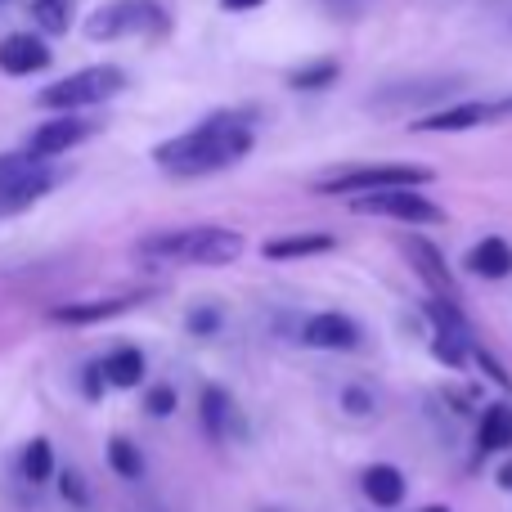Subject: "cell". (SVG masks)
<instances>
[{
	"label": "cell",
	"mask_w": 512,
	"mask_h": 512,
	"mask_svg": "<svg viewBox=\"0 0 512 512\" xmlns=\"http://www.w3.org/2000/svg\"><path fill=\"white\" fill-rule=\"evenodd\" d=\"M252 140H256L252 122L243 113H216L207 122H198L194 131L158 144L153 162L162 171H171V176H212V171H225L248 158Z\"/></svg>",
	"instance_id": "1"
},
{
	"label": "cell",
	"mask_w": 512,
	"mask_h": 512,
	"mask_svg": "<svg viewBox=\"0 0 512 512\" xmlns=\"http://www.w3.org/2000/svg\"><path fill=\"white\" fill-rule=\"evenodd\" d=\"M135 256L162 265H230L243 256V234L225 230V225H189V230H167L144 239Z\"/></svg>",
	"instance_id": "2"
},
{
	"label": "cell",
	"mask_w": 512,
	"mask_h": 512,
	"mask_svg": "<svg viewBox=\"0 0 512 512\" xmlns=\"http://www.w3.org/2000/svg\"><path fill=\"white\" fill-rule=\"evenodd\" d=\"M126 90V72L113 68V63H99V68H81V72H68V77L50 81V86L36 95L41 108H54L59 117H72L77 108H95L104 99L122 95Z\"/></svg>",
	"instance_id": "3"
},
{
	"label": "cell",
	"mask_w": 512,
	"mask_h": 512,
	"mask_svg": "<svg viewBox=\"0 0 512 512\" xmlns=\"http://www.w3.org/2000/svg\"><path fill=\"white\" fill-rule=\"evenodd\" d=\"M432 185V171L414 167V162H378V167H346L337 176L319 180V194H346V198H364V194H387V189H418Z\"/></svg>",
	"instance_id": "4"
},
{
	"label": "cell",
	"mask_w": 512,
	"mask_h": 512,
	"mask_svg": "<svg viewBox=\"0 0 512 512\" xmlns=\"http://www.w3.org/2000/svg\"><path fill=\"white\" fill-rule=\"evenodd\" d=\"M59 185V171L50 162H36L32 153H0V212L32 207Z\"/></svg>",
	"instance_id": "5"
},
{
	"label": "cell",
	"mask_w": 512,
	"mask_h": 512,
	"mask_svg": "<svg viewBox=\"0 0 512 512\" xmlns=\"http://www.w3.org/2000/svg\"><path fill=\"white\" fill-rule=\"evenodd\" d=\"M144 27H167V14H162L153 0H113V5L95 9V14L86 18L90 41H117V36L144 32Z\"/></svg>",
	"instance_id": "6"
},
{
	"label": "cell",
	"mask_w": 512,
	"mask_h": 512,
	"mask_svg": "<svg viewBox=\"0 0 512 512\" xmlns=\"http://www.w3.org/2000/svg\"><path fill=\"white\" fill-rule=\"evenodd\" d=\"M351 212L360 216H387V221H405V225H441L445 207L423 198L418 189H387V194H364L355 198Z\"/></svg>",
	"instance_id": "7"
},
{
	"label": "cell",
	"mask_w": 512,
	"mask_h": 512,
	"mask_svg": "<svg viewBox=\"0 0 512 512\" xmlns=\"http://www.w3.org/2000/svg\"><path fill=\"white\" fill-rule=\"evenodd\" d=\"M468 86L463 77H414V81H396L382 86L378 95H369V108L378 113H396V108H418V104H445L450 95Z\"/></svg>",
	"instance_id": "8"
},
{
	"label": "cell",
	"mask_w": 512,
	"mask_h": 512,
	"mask_svg": "<svg viewBox=\"0 0 512 512\" xmlns=\"http://www.w3.org/2000/svg\"><path fill=\"white\" fill-rule=\"evenodd\" d=\"M512 117V95L499 99H454L450 108L432 117H418V131H468V126H486V122H508Z\"/></svg>",
	"instance_id": "9"
},
{
	"label": "cell",
	"mask_w": 512,
	"mask_h": 512,
	"mask_svg": "<svg viewBox=\"0 0 512 512\" xmlns=\"http://www.w3.org/2000/svg\"><path fill=\"white\" fill-rule=\"evenodd\" d=\"M90 131L95 126L86 122V117H54V122H45V126H36L32 135H27V149L23 153H32L36 162H50V158H59V153H68V149H77L81 140H90Z\"/></svg>",
	"instance_id": "10"
},
{
	"label": "cell",
	"mask_w": 512,
	"mask_h": 512,
	"mask_svg": "<svg viewBox=\"0 0 512 512\" xmlns=\"http://www.w3.org/2000/svg\"><path fill=\"white\" fill-rule=\"evenodd\" d=\"M301 342L315 346V351H355L360 346V324L351 315L324 310V315H310L301 324Z\"/></svg>",
	"instance_id": "11"
},
{
	"label": "cell",
	"mask_w": 512,
	"mask_h": 512,
	"mask_svg": "<svg viewBox=\"0 0 512 512\" xmlns=\"http://www.w3.org/2000/svg\"><path fill=\"white\" fill-rule=\"evenodd\" d=\"M400 252H405V261L418 270V279H427V288L436 292V297L454 301V279H450V265H445V252L436 248V243L418 239V234H409L405 243H400Z\"/></svg>",
	"instance_id": "12"
},
{
	"label": "cell",
	"mask_w": 512,
	"mask_h": 512,
	"mask_svg": "<svg viewBox=\"0 0 512 512\" xmlns=\"http://www.w3.org/2000/svg\"><path fill=\"white\" fill-rule=\"evenodd\" d=\"M45 63H50V45H45L41 36L9 32L5 41H0V72H5V77H32Z\"/></svg>",
	"instance_id": "13"
},
{
	"label": "cell",
	"mask_w": 512,
	"mask_h": 512,
	"mask_svg": "<svg viewBox=\"0 0 512 512\" xmlns=\"http://www.w3.org/2000/svg\"><path fill=\"white\" fill-rule=\"evenodd\" d=\"M149 292H122V297H104V301H72V306H54L50 319L54 324H99V319L126 315V310L144 306Z\"/></svg>",
	"instance_id": "14"
},
{
	"label": "cell",
	"mask_w": 512,
	"mask_h": 512,
	"mask_svg": "<svg viewBox=\"0 0 512 512\" xmlns=\"http://www.w3.org/2000/svg\"><path fill=\"white\" fill-rule=\"evenodd\" d=\"M333 248H337L333 234H283V239L261 243V256L265 261H301V256H324Z\"/></svg>",
	"instance_id": "15"
},
{
	"label": "cell",
	"mask_w": 512,
	"mask_h": 512,
	"mask_svg": "<svg viewBox=\"0 0 512 512\" xmlns=\"http://www.w3.org/2000/svg\"><path fill=\"white\" fill-rule=\"evenodd\" d=\"M198 409H203V427L212 441H225L230 432H239V409H234V400L225 387H207Z\"/></svg>",
	"instance_id": "16"
},
{
	"label": "cell",
	"mask_w": 512,
	"mask_h": 512,
	"mask_svg": "<svg viewBox=\"0 0 512 512\" xmlns=\"http://www.w3.org/2000/svg\"><path fill=\"white\" fill-rule=\"evenodd\" d=\"M99 369H104V382L108 387H122V391H131V387H140L144 382V351H135V346H117L108 360H99Z\"/></svg>",
	"instance_id": "17"
},
{
	"label": "cell",
	"mask_w": 512,
	"mask_h": 512,
	"mask_svg": "<svg viewBox=\"0 0 512 512\" xmlns=\"http://www.w3.org/2000/svg\"><path fill=\"white\" fill-rule=\"evenodd\" d=\"M477 450L481 454H499V450H512V405H490L477 423Z\"/></svg>",
	"instance_id": "18"
},
{
	"label": "cell",
	"mask_w": 512,
	"mask_h": 512,
	"mask_svg": "<svg viewBox=\"0 0 512 512\" xmlns=\"http://www.w3.org/2000/svg\"><path fill=\"white\" fill-rule=\"evenodd\" d=\"M468 270L477 279H508L512 274V248L504 239H481L477 248L468 252Z\"/></svg>",
	"instance_id": "19"
},
{
	"label": "cell",
	"mask_w": 512,
	"mask_h": 512,
	"mask_svg": "<svg viewBox=\"0 0 512 512\" xmlns=\"http://www.w3.org/2000/svg\"><path fill=\"white\" fill-rule=\"evenodd\" d=\"M364 495H369L378 508H396L400 499H405V477H400V468L373 463V468L364 472Z\"/></svg>",
	"instance_id": "20"
},
{
	"label": "cell",
	"mask_w": 512,
	"mask_h": 512,
	"mask_svg": "<svg viewBox=\"0 0 512 512\" xmlns=\"http://www.w3.org/2000/svg\"><path fill=\"white\" fill-rule=\"evenodd\" d=\"M342 77V63L337 59H315V63H301V68L288 72V86L292 90H324Z\"/></svg>",
	"instance_id": "21"
},
{
	"label": "cell",
	"mask_w": 512,
	"mask_h": 512,
	"mask_svg": "<svg viewBox=\"0 0 512 512\" xmlns=\"http://www.w3.org/2000/svg\"><path fill=\"white\" fill-rule=\"evenodd\" d=\"M23 477L32 481V486H45V481L54 477V445L45 441V436H32L23 450Z\"/></svg>",
	"instance_id": "22"
},
{
	"label": "cell",
	"mask_w": 512,
	"mask_h": 512,
	"mask_svg": "<svg viewBox=\"0 0 512 512\" xmlns=\"http://www.w3.org/2000/svg\"><path fill=\"white\" fill-rule=\"evenodd\" d=\"M108 468H113L117 477H126V481H140L144 477V454L135 450V441L113 436V441H108Z\"/></svg>",
	"instance_id": "23"
},
{
	"label": "cell",
	"mask_w": 512,
	"mask_h": 512,
	"mask_svg": "<svg viewBox=\"0 0 512 512\" xmlns=\"http://www.w3.org/2000/svg\"><path fill=\"white\" fill-rule=\"evenodd\" d=\"M432 355L445 364V369H463V364H472V337L468 333H436Z\"/></svg>",
	"instance_id": "24"
},
{
	"label": "cell",
	"mask_w": 512,
	"mask_h": 512,
	"mask_svg": "<svg viewBox=\"0 0 512 512\" xmlns=\"http://www.w3.org/2000/svg\"><path fill=\"white\" fill-rule=\"evenodd\" d=\"M32 18L41 32L50 36H63L72 23V0H32Z\"/></svg>",
	"instance_id": "25"
},
{
	"label": "cell",
	"mask_w": 512,
	"mask_h": 512,
	"mask_svg": "<svg viewBox=\"0 0 512 512\" xmlns=\"http://www.w3.org/2000/svg\"><path fill=\"white\" fill-rule=\"evenodd\" d=\"M221 324H225V319H221V310H216V306H198V310H189V319H185V328H189L194 337L221 333Z\"/></svg>",
	"instance_id": "26"
},
{
	"label": "cell",
	"mask_w": 512,
	"mask_h": 512,
	"mask_svg": "<svg viewBox=\"0 0 512 512\" xmlns=\"http://www.w3.org/2000/svg\"><path fill=\"white\" fill-rule=\"evenodd\" d=\"M144 414H153V418H171V414H176V387H167V382L149 387V396H144Z\"/></svg>",
	"instance_id": "27"
},
{
	"label": "cell",
	"mask_w": 512,
	"mask_h": 512,
	"mask_svg": "<svg viewBox=\"0 0 512 512\" xmlns=\"http://www.w3.org/2000/svg\"><path fill=\"white\" fill-rule=\"evenodd\" d=\"M59 495L68 499L72 508H90V490H86V481H81V472H77V468L59 472Z\"/></svg>",
	"instance_id": "28"
},
{
	"label": "cell",
	"mask_w": 512,
	"mask_h": 512,
	"mask_svg": "<svg viewBox=\"0 0 512 512\" xmlns=\"http://www.w3.org/2000/svg\"><path fill=\"white\" fill-rule=\"evenodd\" d=\"M86 396L90 400L104 396V369H99V364H86Z\"/></svg>",
	"instance_id": "29"
},
{
	"label": "cell",
	"mask_w": 512,
	"mask_h": 512,
	"mask_svg": "<svg viewBox=\"0 0 512 512\" xmlns=\"http://www.w3.org/2000/svg\"><path fill=\"white\" fill-rule=\"evenodd\" d=\"M346 409H351V414H369V409H373V400L364 396L360 387H346Z\"/></svg>",
	"instance_id": "30"
},
{
	"label": "cell",
	"mask_w": 512,
	"mask_h": 512,
	"mask_svg": "<svg viewBox=\"0 0 512 512\" xmlns=\"http://www.w3.org/2000/svg\"><path fill=\"white\" fill-rule=\"evenodd\" d=\"M265 5V0H221V9H230V14H243V9H256Z\"/></svg>",
	"instance_id": "31"
},
{
	"label": "cell",
	"mask_w": 512,
	"mask_h": 512,
	"mask_svg": "<svg viewBox=\"0 0 512 512\" xmlns=\"http://www.w3.org/2000/svg\"><path fill=\"white\" fill-rule=\"evenodd\" d=\"M499 486L512 490V463H504V468H499Z\"/></svg>",
	"instance_id": "32"
},
{
	"label": "cell",
	"mask_w": 512,
	"mask_h": 512,
	"mask_svg": "<svg viewBox=\"0 0 512 512\" xmlns=\"http://www.w3.org/2000/svg\"><path fill=\"white\" fill-rule=\"evenodd\" d=\"M423 512H450V508H441V504H432V508H423Z\"/></svg>",
	"instance_id": "33"
},
{
	"label": "cell",
	"mask_w": 512,
	"mask_h": 512,
	"mask_svg": "<svg viewBox=\"0 0 512 512\" xmlns=\"http://www.w3.org/2000/svg\"><path fill=\"white\" fill-rule=\"evenodd\" d=\"M0 5H5V0H0Z\"/></svg>",
	"instance_id": "34"
}]
</instances>
